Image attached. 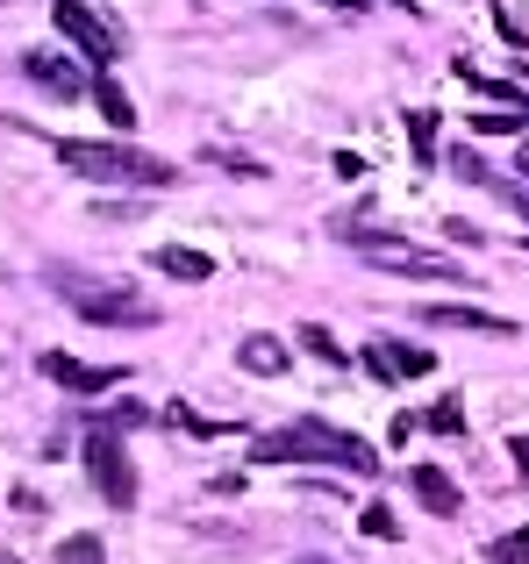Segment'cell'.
<instances>
[{
  "label": "cell",
  "mask_w": 529,
  "mask_h": 564,
  "mask_svg": "<svg viewBox=\"0 0 529 564\" xmlns=\"http://www.w3.org/2000/svg\"><path fill=\"white\" fill-rule=\"evenodd\" d=\"M251 457L258 465H336V471H365V479L379 471L373 443L350 436V429H336V422H315V414L287 422L279 436H251Z\"/></svg>",
  "instance_id": "obj_1"
},
{
  "label": "cell",
  "mask_w": 529,
  "mask_h": 564,
  "mask_svg": "<svg viewBox=\"0 0 529 564\" xmlns=\"http://www.w3.org/2000/svg\"><path fill=\"white\" fill-rule=\"evenodd\" d=\"M57 165L65 172H79V180H94V186H137V193H165V186H180V165L172 158H151V151H137V143H94V137H57Z\"/></svg>",
  "instance_id": "obj_2"
},
{
  "label": "cell",
  "mask_w": 529,
  "mask_h": 564,
  "mask_svg": "<svg viewBox=\"0 0 529 564\" xmlns=\"http://www.w3.org/2000/svg\"><path fill=\"white\" fill-rule=\"evenodd\" d=\"M51 286H57V301L79 322H94V329H151L158 322V301H143L137 286H115V279H86V272H65V264H57Z\"/></svg>",
  "instance_id": "obj_3"
},
{
  "label": "cell",
  "mask_w": 529,
  "mask_h": 564,
  "mask_svg": "<svg viewBox=\"0 0 529 564\" xmlns=\"http://www.w3.org/2000/svg\"><path fill=\"white\" fill-rule=\"evenodd\" d=\"M344 243L358 250L365 264H379V272H401V279H436V286H473L458 258H444V250H430V243H408V236H393V229H350Z\"/></svg>",
  "instance_id": "obj_4"
},
{
  "label": "cell",
  "mask_w": 529,
  "mask_h": 564,
  "mask_svg": "<svg viewBox=\"0 0 529 564\" xmlns=\"http://www.w3.org/2000/svg\"><path fill=\"white\" fill-rule=\"evenodd\" d=\"M86 479H94V494L108 500V508H137V465H129V443L122 429H100L86 422Z\"/></svg>",
  "instance_id": "obj_5"
},
{
  "label": "cell",
  "mask_w": 529,
  "mask_h": 564,
  "mask_svg": "<svg viewBox=\"0 0 529 564\" xmlns=\"http://www.w3.org/2000/svg\"><path fill=\"white\" fill-rule=\"evenodd\" d=\"M51 22H57V36L86 57V72H115L122 65V29L100 22L86 0H51Z\"/></svg>",
  "instance_id": "obj_6"
},
{
  "label": "cell",
  "mask_w": 529,
  "mask_h": 564,
  "mask_svg": "<svg viewBox=\"0 0 529 564\" xmlns=\"http://www.w3.org/2000/svg\"><path fill=\"white\" fill-rule=\"evenodd\" d=\"M22 79H29V86H43L51 100H79V94H94V79L79 72V57H57V51H22Z\"/></svg>",
  "instance_id": "obj_7"
},
{
  "label": "cell",
  "mask_w": 529,
  "mask_h": 564,
  "mask_svg": "<svg viewBox=\"0 0 529 564\" xmlns=\"http://www.w3.org/2000/svg\"><path fill=\"white\" fill-rule=\"evenodd\" d=\"M365 372L373 379H422V372H436V350L401 344V336H373V344H365Z\"/></svg>",
  "instance_id": "obj_8"
},
{
  "label": "cell",
  "mask_w": 529,
  "mask_h": 564,
  "mask_svg": "<svg viewBox=\"0 0 529 564\" xmlns=\"http://www.w3.org/2000/svg\"><path fill=\"white\" fill-rule=\"evenodd\" d=\"M43 379H57L65 393L94 400V393H108V386H122L129 372L122 365H79V358H65V350H43Z\"/></svg>",
  "instance_id": "obj_9"
},
{
  "label": "cell",
  "mask_w": 529,
  "mask_h": 564,
  "mask_svg": "<svg viewBox=\"0 0 529 564\" xmlns=\"http://www.w3.org/2000/svg\"><path fill=\"white\" fill-rule=\"evenodd\" d=\"M422 322H430V329H473V336H516V322H508V315H494V307H465V301L422 307Z\"/></svg>",
  "instance_id": "obj_10"
},
{
  "label": "cell",
  "mask_w": 529,
  "mask_h": 564,
  "mask_svg": "<svg viewBox=\"0 0 529 564\" xmlns=\"http://www.w3.org/2000/svg\"><path fill=\"white\" fill-rule=\"evenodd\" d=\"M408 486H415V500L430 514H444V522H451V514H465V494H458V479H451L444 465H415V471H408Z\"/></svg>",
  "instance_id": "obj_11"
},
{
  "label": "cell",
  "mask_w": 529,
  "mask_h": 564,
  "mask_svg": "<svg viewBox=\"0 0 529 564\" xmlns=\"http://www.w3.org/2000/svg\"><path fill=\"white\" fill-rule=\"evenodd\" d=\"M151 264H158L165 279H186V286L215 279V258H208V250H186V243H158V250H151Z\"/></svg>",
  "instance_id": "obj_12"
},
{
  "label": "cell",
  "mask_w": 529,
  "mask_h": 564,
  "mask_svg": "<svg viewBox=\"0 0 529 564\" xmlns=\"http://www.w3.org/2000/svg\"><path fill=\"white\" fill-rule=\"evenodd\" d=\"M94 108L108 115L115 137H129V129H137V100L122 94V79H115V72H94Z\"/></svg>",
  "instance_id": "obj_13"
},
{
  "label": "cell",
  "mask_w": 529,
  "mask_h": 564,
  "mask_svg": "<svg viewBox=\"0 0 529 564\" xmlns=\"http://www.w3.org/2000/svg\"><path fill=\"white\" fill-rule=\"evenodd\" d=\"M237 365L251 379H279V372H287V344H279V336H244V344H237Z\"/></svg>",
  "instance_id": "obj_14"
},
{
  "label": "cell",
  "mask_w": 529,
  "mask_h": 564,
  "mask_svg": "<svg viewBox=\"0 0 529 564\" xmlns=\"http://www.w3.org/2000/svg\"><path fill=\"white\" fill-rule=\"evenodd\" d=\"M408 151H415L422 172L436 165V108H408Z\"/></svg>",
  "instance_id": "obj_15"
},
{
  "label": "cell",
  "mask_w": 529,
  "mask_h": 564,
  "mask_svg": "<svg viewBox=\"0 0 529 564\" xmlns=\"http://www.w3.org/2000/svg\"><path fill=\"white\" fill-rule=\"evenodd\" d=\"M529 129V100L522 108H494V115H473V137H522Z\"/></svg>",
  "instance_id": "obj_16"
},
{
  "label": "cell",
  "mask_w": 529,
  "mask_h": 564,
  "mask_svg": "<svg viewBox=\"0 0 529 564\" xmlns=\"http://www.w3.org/2000/svg\"><path fill=\"white\" fill-rule=\"evenodd\" d=\"M301 344H307V350H315V358H322V365H350V350H344V344H336V336H330V329H322V322H301Z\"/></svg>",
  "instance_id": "obj_17"
},
{
  "label": "cell",
  "mask_w": 529,
  "mask_h": 564,
  "mask_svg": "<svg viewBox=\"0 0 529 564\" xmlns=\"http://www.w3.org/2000/svg\"><path fill=\"white\" fill-rule=\"evenodd\" d=\"M487 564H529V522L508 529V536H494L487 543Z\"/></svg>",
  "instance_id": "obj_18"
},
{
  "label": "cell",
  "mask_w": 529,
  "mask_h": 564,
  "mask_svg": "<svg viewBox=\"0 0 529 564\" xmlns=\"http://www.w3.org/2000/svg\"><path fill=\"white\" fill-rule=\"evenodd\" d=\"M165 422H172V429H186V436H223V429H229V422H208V414H194L186 400H172Z\"/></svg>",
  "instance_id": "obj_19"
},
{
  "label": "cell",
  "mask_w": 529,
  "mask_h": 564,
  "mask_svg": "<svg viewBox=\"0 0 529 564\" xmlns=\"http://www.w3.org/2000/svg\"><path fill=\"white\" fill-rule=\"evenodd\" d=\"M444 165L458 172V180H473V186H479V180H487V186H501V180L487 172V158H479V151H465V143H458V151H444Z\"/></svg>",
  "instance_id": "obj_20"
},
{
  "label": "cell",
  "mask_w": 529,
  "mask_h": 564,
  "mask_svg": "<svg viewBox=\"0 0 529 564\" xmlns=\"http://www.w3.org/2000/svg\"><path fill=\"white\" fill-rule=\"evenodd\" d=\"M100 557H108V551H100V536H65L51 564H100Z\"/></svg>",
  "instance_id": "obj_21"
},
{
  "label": "cell",
  "mask_w": 529,
  "mask_h": 564,
  "mask_svg": "<svg viewBox=\"0 0 529 564\" xmlns=\"http://www.w3.org/2000/svg\"><path fill=\"white\" fill-rule=\"evenodd\" d=\"M86 422H100V429H137V422H143V408H137V400H115V408H94Z\"/></svg>",
  "instance_id": "obj_22"
},
{
  "label": "cell",
  "mask_w": 529,
  "mask_h": 564,
  "mask_svg": "<svg viewBox=\"0 0 529 564\" xmlns=\"http://www.w3.org/2000/svg\"><path fill=\"white\" fill-rule=\"evenodd\" d=\"M208 158H215V165L229 172V180H264V165H258V158H244V151H223V143H215Z\"/></svg>",
  "instance_id": "obj_23"
},
{
  "label": "cell",
  "mask_w": 529,
  "mask_h": 564,
  "mask_svg": "<svg viewBox=\"0 0 529 564\" xmlns=\"http://www.w3.org/2000/svg\"><path fill=\"white\" fill-rule=\"evenodd\" d=\"M358 529H365V536H379V543H393V536H401V522H393V508H379V500H373V508L358 514Z\"/></svg>",
  "instance_id": "obj_24"
},
{
  "label": "cell",
  "mask_w": 529,
  "mask_h": 564,
  "mask_svg": "<svg viewBox=\"0 0 529 564\" xmlns=\"http://www.w3.org/2000/svg\"><path fill=\"white\" fill-rule=\"evenodd\" d=\"M430 429H436V436H465V408H458V400H436V408H430Z\"/></svg>",
  "instance_id": "obj_25"
},
{
  "label": "cell",
  "mask_w": 529,
  "mask_h": 564,
  "mask_svg": "<svg viewBox=\"0 0 529 564\" xmlns=\"http://www.w3.org/2000/svg\"><path fill=\"white\" fill-rule=\"evenodd\" d=\"M508 457H516V471L529 479V436H508Z\"/></svg>",
  "instance_id": "obj_26"
},
{
  "label": "cell",
  "mask_w": 529,
  "mask_h": 564,
  "mask_svg": "<svg viewBox=\"0 0 529 564\" xmlns=\"http://www.w3.org/2000/svg\"><path fill=\"white\" fill-rule=\"evenodd\" d=\"M516 172H522V180H529V143H522V158H516Z\"/></svg>",
  "instance_id": "obj_27"
},
{
  "label": "cell",
  "mask_w": 529,
  "mask_h": 564,
  "mask_svg": "<svg viewBox=\"0 0 529 564\" xmlns=\"http://www.w3.org/2000/svg\"><path fill=\"white\" fill-rule=\"evenodd\" d=\"M393 8H422V0H393Z\"/></svg>",
  "instance_id": "obj_28"
},
{
  "label": "cell",
  "mask_w": 529,
  "mask_h": 564,
  "mask_svg": "<svg viewBox=\"0 0 529 564\" xmlns=\"http://www.w3.org/2000/svg\"><path fill=\"white\" fill-rule=\"evenodd\" d=\"M301 564H330V557H301Z\"/></svg>",
  "instance_id": "obj_29"
},
{
  "label": "cell",
  "mask_w": 529,
  "mask_h": 564,
  "mask_svg": "<svg viewBox=\"0 0 529 564\" xmlns=\"http://www.w3.org/2000/svg\"><path fill=\"white\" fill-rule=\"evenodd\" d=\"M0 564H14V557H0Z\"/></svg>",
  "instance_id": "obj_30"
}]
</instances>
